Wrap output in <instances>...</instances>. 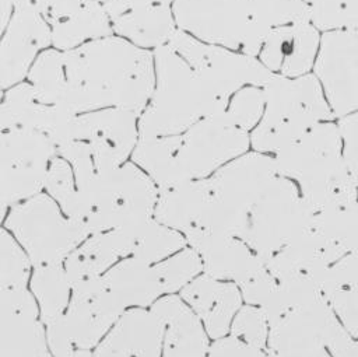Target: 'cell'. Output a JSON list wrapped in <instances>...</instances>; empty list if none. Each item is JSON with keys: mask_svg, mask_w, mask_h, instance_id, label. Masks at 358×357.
Wrapping results in <instances>:
<instances>
[{"mask_svg": "<svg viewBox=\"0 0 358 357\" xmlns=\"http://www.w3.org/2000/svg\"><path fill=\"white\" fill-rule=\"evenodd\" d=\"M63 60L69 87L67 108L76 115L105 108H122L140 115L154 91L152 52L117 35L63 50Z\"/></svg>", "mask_w": 358, "mask_h": 357, "instance_id": "cell-1", "label": "cell"}, {"mask_svg": "<svg viewBox=\"0 0 358 357\" xmlns=\"http://www.w3.org/2000/svg\"><path fill=\"white\" fill-rule=\"evenodd\" d=\"M155 85L138 116L140 137L180 134L199 120L225 111L193 67L169 45L152 50Z\"/></svg>", "mask_w": 358, "mask_h": 357, "instance_id": "cell-2", "label": "cell"}, {"mask_svg": "<svg viewBox=\"0 0 358 357\" xmlns=\"http://www.w3.org/2000/svg\"><path fill=\"white\" fill-rule=\"evenodd\" d=\"M158 188L133 161L96 172L77 186L71 220L88 235L138 225L154 217Z\"/></svg>", "mask_w": 358, "mask_h": 357, "instance_id": "cell-3", "label": "cell"}, {"mask_svg": "<svg viewBox=\"0 0 358 357\" xmlns=\"http://www.w3.org/2000/svg\"><path fill=\"white\" fill-rule=\"evenodd\" d=\"M266 105L259 125L250 132L255 151L275 155L313 126L330 122L334 113L315 74L284 77L274 74L263 87Z\"/></svg>", "mask_w": 358, "mask_h": 357, "instance_id": "cell-4", "label": "cell"}, {"mask_svg": "<svg viewBox=\"0 0 358 357\" xmlns=\"http://www.w3.org/2000/svg\"><path fill=\"white\" fill-rule=\"evenodd\" d=\"M277 175L270 154L253 150L229 161L208 178L211 196L196 227L214 235L241 238L252 207Z\"/></svg>", "mask_w": 358, "mask_h": 357, "instance_id": "cell-5", "label": "cell"}, {"mask_svg": "<svg viewBox=\"0 0 358 357\" xmlns=\"http://www.w3.org/2000/svg\"><path fill=\"white\" fill-rule=\"evenodd\" d=\"M172 8L180 31L256 57L273 29L252 0H175Z\"/></svg>", "mask_w": 358, "mask_h": 357, "instance_id": "cell-6", "label": "cell"}, {"mask_svg": "<svg viewBox=\"0 0 358 357\" xmlns=\"http://www.w3.org/2000/svg\"><path fill=\"white\" fill-rule=\"evenodd\" d=\"M6 228L21 244L34 267L64 263L88 237L48 193L13 206Z\"/></svg>", "mask_w": 358, "mask_h": 357, "instance_id": "cell-7", "label": "cell"}, {"mask_svg": "<svg viewBox=\"0 0 358 357\" xmlns=\"http://www.w3.org/2000/svg\"><path fill=\"white\" fill-rule=\"evenodd\" d=\"M313 217L315 213L303 200L298 185L277 175L252 207L241 239L268 259L309 232Z\"/></svg>", "mask_w": 358, "mask_h": 357, "instance_id": "cell-8", "label": "cell"}, {"mask_svg": "<svg viewBox=\"0 0 358 357\" xmlns=\"http://www.w3.org/2000/svg\"><path fill=\"white\" fill-rule=\"evenodd\" d=\"M168 45L193 67L225 109L235 92L248 85L263 88L274 76L259 57L201 42L179 28Z\"/></svg>", "mask_w": 358, "mask_h": 357, "instance_id": "cell-9", "label": "cell"}, {"mask_svg": "<svg viewBox=\"0 0 358 357\" xmlns=\"http://www.w3.org/2000/svg\"><path fill=\"white\" fill-rule=\"evenodd\" d=\"M352 340L323 297L271 325L267 346L274 357H340Z\"/></svg>", "mask_w": 358, "mask_h": 357, "instance_id": "cell-10", "label": "cell"}, {"mask_svg": "<svg viewBox=\"0 0 358 357\" xmlns=\"http://www.w3.org/2000/svg\"><path fill=\"white\" fill-rule=\"evenodd\" d=\"M55 157L57 146L45 133L24 127L1 130V216L8 207L42 193Z\"/></svg>", "mask_w": 358, "mask_h": 357, "instance_id": "cell-11", "label": "cell"}, {"mask_svg": "<svg viewBox=\"0 0 358 357\" xmlns=\"http://www.w3.org/2000/svg\"><path fill=\"white\" fill-rule=\"evenodd\" d=\"M250 133L224 112L210 115L179 134L175 157L178 185L206 179L229 161L248 153Z\"/></svg>", "mask_w": 358, "mask_h": 357, "instance_id": "cell-12", "label": "cell"}, {"mask_svg": "<svg viewBox=\"0 0 358 357\" xmlns=\"http://www.w3.org/2000/svg\"><path fill=\"white\" fill-rule=\"evenodd\" d=\"M138 116V113L122 108L78 113L64 144L81 143L88 150L96 172L110 171L131 157L140 139Z\"/></svg>", "mask_w": 358, "mask_h": 357, "instance_id": "cell-13", "label": "cell"}, {"mask_svg": "<svg viewBox=\"0 0 358 357\" xmlns=\"http://www.w3.org/2000/svg\"><path fill=\"white\" fill-rule=\"evenodd\" d=\"M313 69L334 116L358 111V29L324 32Z\"/></svg>", "mask_w": 358, "mask_h": 357, "instance_id": "cell-14", "label": "cell"}, {"mask_svg": "<svg viewBox=\"0 0 358 357\" xmlns=\"http://www.w3.org/2000/svg\"><path fill=\"white\" fill-rule=\"evenodd\" d=\"M49 45H52V29L43 15L31 1L18 4L3 29L0 45L3 91L22 83L38 56L49 49Z\"/></svg>", "mask_w": 358, "mask_h": 357, "instance_id": "cell-15", "label": "cell"}, {"mask_svg": "<svg viewBox=\"0 0 358 357\" xmlns=\"http://www.w3.org/2000/svg\"><path fill=\"white\" fill-rule=\"evenodd\" d=\"M39 305L25 287L0 291L1 357H53Z\"/></svg>", "mask_w": 358, "mask_h": 357, "instance_id": "cell-16", "label": "cell"}, {"mask_svg": "<svg viewBox=\"0 0 358 357\" xmlns=\"http://www.w3.org/2000/svg\"><path fill=\"white\" fill-rule=\"evenodd\" d=\"M175 0H109L105 10L115 35L133 45L154 50L168 45L178 25L173 15Z\"/></svg>", "mask_w": 358, "mask_h": 357, "instance_id": "cell-17", "label": "cell"}, {"mask_svg": "<svg viewBox=\"0 0 358 357\" xmlns=\"http://www.w3.org/2000/svg\"><path fill=\"white\" fill-rule=\"evenodd\" d=\"M124 311L102 277L73 288L64 318L77 350L96 347Z\"/></svg>", "mask_w": 358, "mask_h": 357, "instance_id": "cell-18", "label": "cell"}, {"mask_svg": "<svg viewBox=\"0 0 358 357\" xmlns=\"http://www.w3.org/2000/svg\"><path fill=\"white\" fill-rule=\"evenodd\" d=\"M76 113L43 101L29 81L4 90L0 106L1 130L24 127L49 136L57 148L66 143Z\"/></svg>", "mask_w": 358, "mask_h": 357, "instance_id": "cell-19", "label": "cell"}, {"mask_svg": "<svg viewBox=\"0 0 358 357\" xmlns=\"http://www.w3.org/2000/svg\"><path fill=\"white\" fill-rule=\"evenodd\" d=\"M273 157L278 175L299 185L343 157L338 125L331 122L317 123L299 140Z\"/></svg>", "mask_w": 358, "mask_h": 357, "instance_id": "cell-20", "label": "cell"}, {"mask_svg": "<svg viewBox=\"0 0 358 357\" xmlns=\"http://www.w3.org/2000/svg\"><path fill=\"white\" fill-rule=\"evenodd\" d=\"M319 46V29L312 22H294L273 28L257 57L273 74L301 77L315 66Z\"/></svg>", "mask_w": 358, "mask_h": 357, "instance_id": "cell-21", "label": "cell"}, {"mask_svg": "<svg viewBox=\"0 0 358 357\" xmlns=\"http://www.w3.org/2000/svg\"><path fill=\"white\" fill-rule=\"evenodd\" d=\"M164 332L162 321L151 308L126 309L92 357H162Z\"/></svg>", "mask_w": 358, "mask_h": 357, "instance_id": "cell-22", "label": "cell"}, {"mask_svg": "<svg viewBox=\"0 0 358 357\" xmlns=\"http://www.w3.org/2000/svg\"><path fill=\"white\" fill-rule=\"evenodd\" d=\"M180 297L201 319L213 339L227 336L243 300L236 283L218 280L204 273L185 286Z\"/></svg>", "mask_w": 358, "mask_h": 357, "instance_id": "cell-23", "label": "cell"}, {"mask_svg": "<svg viewBox=\"0 0 358 357\" xmlns=\"http://www.w3.org/2000/svg\"><path fill=\"white\" fill-rule=\"evenodd\" d=\"M130 228L109 230L90 235L64 260L71 288L102 277L119 259L131 256Z\"/></svg>", "mask_w": 358, "mask_h": 357, "instance_id": "cell-24", "label": "cell"}, {"mask_svg": "<svg viewBox=\"0 0 358 357\" xmlns=\"http://www.w3.org/2000/svg\"><path fill=\"white\" fill-rule=\"evenodd\" d=\"M151 311L165 326L162 357H207L208 333L182 297L168 294L158 298Z\"/></svg>", "mask_w": 358, "mask_h": 357, "instance_id": "cell-25", "label": "cell"}, {"mask_svg": "<svg viewBox=\"0 0 358 357\" xmlns=\"http://www.w3.org/2000/svg\"><path fill=\"white\" fill-rule=\"evenodd\" d=\"M186 242L199 252L203 273L224 281L238 283L257 260L259 255L241 238L214 235L194 227L183 234Z\"/></svg>", "mask_w": 358, "mask_h": 357, "instance_id": "cell-26", "label": "cell"}, {"mask_svg": "<svg viewBox=\"0 0 358 357\" xmlns=\"http://www.w3.org/2000/svg\"><path fill=\"white\" fill-rule=\"evenodd\" d=\"M336 260L326 242L310 230L268 258L267 267L277 281L312 277L322 284L327 269Z\"/></svg>", "mask_w": 358, "mask_h": 357, "instance_id": "cell-27", "label": "cell"}, {"mask_svg": "<svg viewBox=\"0 0 358 357\" xmlns=\"http://www.w3.org/2000/svg\"><path fill=\"white\" fill-rule=\"evenodd\" d=\"M211 188L208 178L182 182L158 190L154 218L182 234L196 227L208 204Z\"/></svg>", "mask_w": 358, "mask_h": 357, "instance_id": "cell-28", "label": "cell"}, {"mask_svg": "<svg viewBox=\"0 0 358 357\" xmlns=\"http://www.w3.org/2000/svg\"><path fill=\"white\" fill-rule=\"evenodd\" d=\"M102 280L126 309L150 307L162 295L154 265L133 256L117 262L102 276Z\"/></svg>", "mask_w": 358, "mask_h": 357, "instance_id": "cell-29", "label": "cell"}, {"mask_svg": "<svg viewBox=\"0 0 358 357\" xmlns=\"http://www.w3.org/2000/svg\"><path fill=\"white\" fill-rule=\"evenodd\" d=\"M52 45L59 50H70L87 42L115 35L105 6L88 0L80 10L62 22L50 27Z\"/></svg>", "mask_w": 358, "mask_h": 357, "instance_id": "cell-30", "label": "cell"}, {"mask_svg": "<svg viewBox=\"0 0 358 357\" xmlns=\"http://www.w3.org/2000/svg\"><path fill=\"white\" fill-rule=\"evenodd\" d=\"M178 146L179 134L140 137L131 154V161L152 179L158 190L178 185L175 172Z\"/></svg>", "mask_w": 358, "mask_h": 357, "instance_id": "cell-31", "label": "cell"}, {"mask_svg": "<svg viewBox=\"0 0 358 357\" xmlns=\"http://www.w3.org/2000/svg\"><path fill=\"white\" fill-rule=\"evenodd\" d=\"M31 291L46 325L63 316L70 304L73 288L63 263L36 266L31 277Z\"/></svg>", "mask_w": 358, "mask_h": 357, "instance_id": "cell-32", "label": "cell"}, {"mask_svg": "<svg viewBox=\"0 0 358 357\" xmlns=\"http://www.w3.org/2000/svg\"><path fill=\"white\" fill-rule=\"evenodd\" d=\"M312 231L326 242L337 260L358 251V202L316 213Z\"/></svg>", "mask_w": 358, "mask_h": 357, "instance_id": "cell-33", "label": "cell"}, {"mask_svg": "<svg viewBox=\"0 0 358 357\" xmlns=\"http://www.w3.org/2000/svg\"><path fill=\"white\" fill-rule=\"evenodd\" d=\"M131 232V256L148 265H155L185 248L186 238L179 231L172 230L154 217L134 227H127Z\"/></svg>", "mask_w": 358, "mask_h": 357, "instance_id": "cell-34", "label": "cell"}, {"mask_svg": "<svg viewBox=\"0 0 358 357\" xmlns=\"http://www.w3.org/2000/svg\"><path fill=\"white\" fill-rule=\"evenodd\" d=\"M162 294H173L187 286L203 270L197 251L183 248L172 256L154 265Z\"/></svg>", "mask_w": 358, "mask_h": 357, "instance_id": "cell-35", "label": "cell"}, {"mask_svg": "<svg viewBox=\"0 0 358 357\" xmlns=\"http://www.w3.org/2000/svg\"><path fill=\"white\" fill-rule=\"evenodd\" d=\"M0 262L1 288L25 287L32 262L7 228H3L0 235Z\"/></svg>", "mask_w": 358, "mask_h": 357, "instance_id": "cell-36", "label": "cell"}, {"mask_svg": "<svg viewBox=\"0 0 358 357\" xmlns=\"http://www.w3.org/2000/svg\"><path fill=\"white\" fill-rule=\"evenodd\" d=\"M310 7V22L320 31L358 29V0H317Z\"/></svg>", "mask_w": 358, "mask_h": 357, "instance_id": "cell-37", "label": "cell"}, {"mask_svg": "<svg viewBox=\"0 0 358 357\" xmlns=\"http://www.w3.org/2000/svg\"><path fill=\"white\" fill-rule=\"evenodd\" d=\"M45 190L57 202L63 213L71 218L77 204V185L70 164L60 155L55 157L50 164Z\"/></svg>", "mask_w": 358, "mask_h": 357, "instance_id": "cell-38", "label": "cell"}, {"mask_svg": "<svg viewBox=\"0 0 358 357\" xmlns=\"http://www.w3.org/2000/svg\"><path fill=\"white\" fill-rule=\"evenodd\" d=\"M266 98L262 87L248 85L232 95L225 113L229 119L246 132H252L260 122L264 112Z\"/></svg>", "mask_w": 358, "mask_h": 357, "instance_id": "cell-39", "label": "cell"}, {"mask_svg": "<svg viewBox=\"0 0 358 357\" xmlns=\"http://www.w3.org/2000/svg\"><path fill=\"white\" fill-rule=\"evenodd\" d=\"M270 325L260 307H241L231 323V335L239 337L255 349H268Z\"/></svg>", "mask_w": 358, "mask_h": 357, "instance_id": "cell-40", "label": "cell"}, {"mask_svg": "<svg viewBox=\"0 0 358 357\" xmlns=\"http://www.w3.org/2000/svg\"><path fill=\"white\" fill-rule=\"evenodd\" d=\"M242 298L249 305L262 307L278 286L277 279L267 267V259L259 255L248 273L236 283Z\"/></svg>", "mask_w": 358, "mask_h": 357, "instance_id": "cell-41", "label": "cell"}, {"mask_svg": "<svg viewBox=\"0 0 358 357\" xmlns=\"http://www.w3.org/2000/svg\"><path fill=\"white\" fill-rule=\"evenodd\" d=\"M270 28L310 22V7L302 0H252Z\"/></svg>", "mask_w": 358, "mask_h": 357, "instance_id": "cell-42", "label": "cell"}, {"mask_svg": "<svg viewBox=\"0 0 358 357\" xmlns=\"http://www.w3.org/2000/svg\"><path fill=\"white\" fill-rule=\"evenodd\" d=\"M323 294L341 325L354 339H358V293L341 287H326Z\"/></svg>", "mask_w": 358, "mask_h": 357, "instance_id": "cell-43", "label": "cell"}, {"mask_svg": "<svg viewBox=\"0 0 358 357\" xmlns=\"http://www.w3.org/2000/svg\"><path fill=\"white\" fill-rule=\"evenodd\" d=\"M326 287H341L358 293V251L345 253L327 269L322 291Z\"/></svg>", "mask_w": 358, "mask_h": 357, "instance_id": "cell-44", "label": "cell"}, {"mask_svg": "<svg viewBox=\"0 0 358 357\" xmlns=\"http://www.w3.org/2000/svg\"><path fill=\"white\" fill-rule=\"evenodd\" d=\"M338 129L343 140V160L358 185V111L340 118Z\"/></svg>", "mask_w": 358, "mask_h": 357, "instance_id": "cell-45", "label": "cell"}, {"mask_svg": "<svg viewBox=\"0 0 358 357\" xmlns=\"http://www.w3.org/2000/svg\"><path fill=\"white\" fill-rule=\"evenodd\" d=\"M46 340L53 357H76L77 347L64 315L46 323Z\"/></svg>", "mask_w": 358, "mask_h": 357, "instance_id": "cell-46", "label": "cell"}, {"mask_svg": "<svg viewBox=\"0 0 358 357\" xmlns=\"http://www.w3.org/2000/svg\"><path fill=\"white\" fill-rule=\"evenodd\" d=\"M259 350L263 349H255L239 337L231 335L215 339L208 349L207 357H256Z\"/></svg>", "mask_w": 358, "mask_h": 357, "instance_id": "cell-47", "label": "cell"}, {"mask_svg": "<svg viewBox=\"0 0 358 357\" xmlns=\"http://www.w3.org/2000/svg\"><path fill=\"white\" fill-rule=\"evenodd\" d=\"M340 357H358V339H354Z\"/></svg>", "mask_w": 358, "mask_h": 357, "instance_id": "cell-48", "label": "cell"}, {"mask_svg": "<svg viewBox=\"0 0 358 357\" xmlns=\"http://www.w3.org/2000/svg\"><path fill=\"white\" fill-rule=\"evenodd\" d=\"M256 357H274V356H273V353L268 349H263V350H259Z\"/></svg>", "mask_w": 358, "mask_h": 357, "instance_id": "cell-49", "label": "cell"}, {"mask_svg": "<svg viewBox=\"0 0 358 357\" xmlns=\"http://www.w3.org/2000/svg\"><path fill=\"white\" fill-rule=\"evenodd\" d=\"M96 1H99V3H102V4H105L106 1H109V0H96Z\"/></svg>", "mask_w": 358, "mask_h": 357, "instance_id": "cell-50", "label": "cell"}]
</instances>
